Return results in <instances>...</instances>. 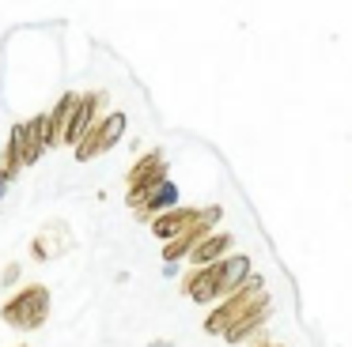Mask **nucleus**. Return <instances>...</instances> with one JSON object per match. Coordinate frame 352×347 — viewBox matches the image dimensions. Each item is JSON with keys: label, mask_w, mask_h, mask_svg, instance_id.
Segmentation results:
<instances>
[{"label": "nucleus", "mask_w": 352, "mask_h": 347, "mask_svg": "<svg viewBox=\"0 0 352 347\" xmlns=\"http://www.w3.org/2000/svg\"><path fill=\"white\" fill-rule=\"evenodd\" d=\"M46 317H50V287H42V283L19 287V291L0 306V321L12 324V328H19V332L42 328Z\"/></svg>", "instance_id": "obj_1"}, {"label": "nucleus", "mask_w": 352, "mask_h": 347, "mask_svg": "<svg viewBox=\"0 0 352 347\" xmlns=\"http://www.w3.org/2000/svg\"><path fill=\"white\" fill-rule=\"evenodd\" d=\"M163 181H167V158H163V151H148L144 158H137V166H133L129 178H125V185H129L125 204H129V208H140L144 196L152 193L155 185H163Z\"/></svg>", "instance_id": "obj_2"}, {"label": "nucleus", "mask_w": 352, "mask_h": 347, "mask_svg": "<svg viewBox=\"0 0 352 347\" xmlns=\"http://www.w3.org/2000/svg\"><path fill=\"white\" fill-rule=\"evenodd\" d=\"M125 125H129V121H125V113H122V110L102 113L99 125H91V128H87V136L76 143V158H80V163H91L95 155L110 151V147H114V143L125 136Z\"/></svg>", "instance_id": "obj_3"}, {"label": "nucleus", "mask_w": 352, "mask_h": 347, "mask_svg": "<svg viewBox=\"0 0 352 347\" xmlns=\"http://www.w3.org/2000/svg\"><path fill=\"white\" fill-rule=\"evenodd\" d=\"M102 106H107V91H87V95H80L76 106H72V113H69V121H65L61 143L76 147V143L87 136V128L102 121Z\"/></svg>", "instance_id": "obj_4"}, {"label": "nucleus", "mask_w": 352, "mask_h": 347, "mask_svg": "<svg viewBox=\"0 0 352 347\" xmlns=\"http://www.w3.org/2000/svg\"><path fill=\"white\" fill-rule=\"evenodd\" d=\"M69 249H72V230L61 223V219H50V223L34 234V241H31V256L38 264L54 261V256L69 253Z\"/></svg>", "instance_id": "obj_5"}, {"label": "nucleus", "mask_w": 352, "mask_h": 347, "mask_svg": "<svg viewBox=\"0 0 352 347\" xmlns=\"http://www.w3.org/2000/svg\"><path fill=\"white\" fill-rule=\"evenodd\" d=\"M197 219L201 215H197V211H190V208H170V211H163V215L152 219V234L160 241H175L178 234H186Z\"/></svg>", "instance_id": "obj_6"}, {"label": "nucleus", "mask_w": 352, "mask_h": 347, "mask_svg": "<svg viewBox=\"0 0 352 347\" xmlns=\"http://www.w3.org/2000/svg\"><path fill=\"white\" fill-rule=\"evenodd\" d=\"M175 200H178V189H175V181H163V185H155L152 193L144 196V204L137 208V219H144V223H152L155 215H163V211H170V208H175Z\"/></svg>", "instance_id": "obj_7"}, {"label": "nucleus", "mask_w": 352, "mask_h": 347, "mask_svg": "<svg viewBox=\"0 0 352 347\" xmlns=\"http://www.w3.org/2000/svg\"><path fill=\"white\" fill-rule=\"evenodd\" d=\"M186 294H190L193 302H208L220 294V268L216 264H208L205 272H197V276H186Z\"/></svg>", "instance_id": "obj_8"}, {"label": "nucleus", "mask_w": 352, "mask_h": 347, "mask_svg": "<svg viewBox=\"0 0 352 347\" xmlns=\"http://www.w3.org/2000/svg\"><path fill=\"white\" fill-rule=\"evenodd\" d=\"M76 98L80 95H61L57 98V106L54 110L46 113V121H50V147H54V143H61V132H65V121H69V113H72V106H76Z\"/></svg>", "instance_id": "obj_9"}, {"label": "nucleus", "mask_w": 352, "mask_h": 347, "mask_svg": "<svg viewBox=\"0 0 352 347\" xmlns=\"http://www.w3.org/2000/svg\"><path fill=\"white\" fill-rule=\"evenodd\" d=\"M228 246H231L228 234H212V238H205L197 249H193V261H197V264H208V261H216V256H220Z\"/></svg>", "instance_id": "obj_10"}, {"label": "nucleus", "mask_w": 352, "mask_h": 347, "mask_svg": "<svg viewBox=\"0 0 352 347\" xmlns=\"http://www.w3.org/2000/svg\"><path fill=\"white\" fill-rule=\"evenodd\" d=\"M19 170H23V163H19V143L8 136V143H4V158H0V178L12 181Z\"/></svg>", "instance_id": "obj_11"}, {"label": "nucleus", "mask_w": 352, "mask_h": 347, "mask_svg": "<svg viewBox=\"0 0 352 347\" xmlns=\"http://www.w3.org/2000/svg\"><path fill=\"white\" fill-rule=\"evenodd\" d=\"M16 279H19V264H8V268L0 272V283H4V287H12Z\"/></svg>", "instance_id": "obj_12"}, {"label": "nucleus", "mask_w": 352, "mask_h": 347, "mask_svg": "<svg viewBox=\"0 0 352 347\" xmlns=\"http://www.w3.org/2000/svg\"><path fill=\"white\" fill-rule=\"evenodd\" d=\"M148 347H175V344H170V339H152Z\"/></svg>", "instance_id": "obj_13"}, {"label": "nucleus", "mask_w": 352, "mask_h": 347, "mask_svg": "<svg viewBox=\"0 0 352 347\" xmlns=\"http://www.w3.org/2000/svg\"><path fill=\"white\" fill-rule=\"evenodd\" d=\"M4 185H8V181H4V178H0V196H4Z\"/></svg>", "instance_id": "obj_14"}]
</instances>
